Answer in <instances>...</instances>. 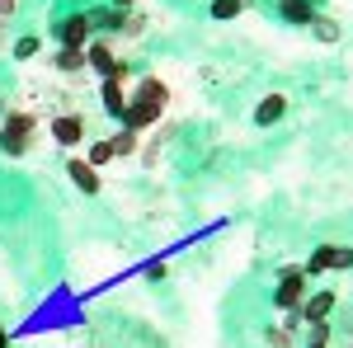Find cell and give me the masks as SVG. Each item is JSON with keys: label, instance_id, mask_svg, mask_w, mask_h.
Masks as SVG:
<instances>
[{"label": "cell", "instance_id": "16", "mask_svg": "<svg viewBox=\"0 0 353 348\" xmlns=\"http://www.w3.org/2000/svg\"><path fill=\"white\" fill-rule=\"evenodd\" d=\"M241 10H245V0H212V10H208V14H212L217 24H226V19H236Z\"/></svg>", "mask_w": 353, "mask_h": 348}, {"label": "cell", "instance_id": "3", "mask_svg": "<svg viewBox=\"0 0 353 348\" xmlns=\"http://www.w3.org/2000/svg\"><path fill=\"white\" fill-rule=\"evenodd\" d=\"M306 273L301 268H283L278 273V292H273V301H278V311H288V316H297V306L306 301Z\"/></svg>", "mask_w": 353, "mask_h": 348}, {"label": "cell", "instance_id": "18", "mask_svg": "<svg viewBox=\"0 0 353 348\" xmlns=\"http://www.w3.org/2000/svg\"><path fill=\"white\" fill-rule=\"evenodd\" d=\"M109 161H113V146H109V136H99V141L90 146V156H85V165H94V170H99V165H109Z\"/></svg>", "mask_w": 353, "mask_h": 348}, {"label": "cell", "instance_id": "15", "mask_svg": "<svg viewBox=\"0 0 353 348\" xmlns=\"http://www.w3.org/2000/svg\"><path fill=\"white\" fill-rule=\"evenodd\" d=\"M52 66H57V71H66V76H76V71H85V52H76V48H57Z\"/></svg>", "mask_w": 353, "mask_h": 348}, {"label": "cell", "instance_id": "11", "mask_svg": "<svg viewBox=\"0 0 353 348\" xmlns=\"http://www.w3.org/2000/svg\"><path fill=\"white\" fill-rule=\"evenodd\" d=\"M66 174H71V184L81 188V193H99V188H104L99 170H94V165H85V161H71V165H66Z\"/></svg>", "mask_w": 353, "mask_h": 348}, {"label": "cell", "instance_id": "26", "mask_svg": "<svg viewBox=\"0 0 353 348\" xmlns=\"http://www.w3.org/2000/svg\"><path fill=\"white\" fill-rule=\"evenodd\" d=\"M349 254H353V245H349Z\"/></svg>", "mask_w": 353, "mask_h": 348}, {"label": "cell", "instance_id": "17", "mask_svg": "<svg viewBox=\"0 0 353 348\" xmlns=\"http://www.w3.org/2000/svg\"><path fill=\"white\" fill-rule=\"evenodd\" d=\"M109 146H113V161H118V156H132V151H137V132H128V127H123V132L109 136Z\"/></svg>", "mask_w": 353, "mask_h": 348}, {"label": "cell", "instance_id": "12", "mask_svg": "<svg viewBox=\"0 0 353 348\" xmlns=\"http://www.w3.org/2000/svg\"><path fill=\"white\" fill-rule=\"evenodd\" d=\"M99 99H104V113L109 118H123V108H128V81H104Z\"/></svg>", "mask_w": 353, "mask_h": 348}, {"label": "cell", "instance_id": "4", "mask_svg": "<svg viewBox=\"0 0 353 348\" xmlns=\"http://www.w3.org/2000/svg\"><path fill=\"white\" fill-rule=\"evenodd\" d=\"M52 33H57V48H76V52H85V48L94 43V33H90V19H85V14H66V19H57Z\"/></svg>", "mask_w": 353, "mask_h": 348}, {"label": "cell", "instance_id": "8", "mask_svg": "<svg viewBox=\"0 0 353 348\" xmlns=\"http://www.w3.org/2000/svg\"><path fill=\"white\" fill-rule=\"evenodd\" d=\"M283 113H288V94H264L259 104H254V127H273V123H283Z\"/></svg>", "mask_w": 353, "mask_h": 348}, {"label": "cell", "instance_id": "13", "mask_svg": "<svg viewBox=\"0 0 353 348\" xmlns=\"http://www.w3.org/2000/svg\"><path fill=\"white\" fill-rule=\"evenodd\" d=\"M311 33H316V43H325V48H334V43L344 38L339 19H330V14H316V19H311Z\"/></svg>", "mask_w": 353, "mask_h": 348}, {"label": "cell", "instance_id": "24", "mask_svg": "<svg viewBox=\"0 0 353 348\" xmlns=\"http://www.w3.org/2000/svg\"><path fill=\"white\" fill-rule=\"evenodd\" d=\"M0 348H5V325H0Z\"/></svg>", "mask_w": 353, "mask_h": 348}, {"label": "cell", "instance_id": "20", "mask_svg": "<svg viewBox=\"0 0 353 348\" xmlns=\"http://www.w3.org/2000/svg\"><path fill=\"white\" fill-rule=\"evenodd\" d=\"M123 33H128V38H137V33H146V14H123Z\"/></svg>", "mask_w": 353, "mask_h": 348}, {"label": "cell", "instance_id": "19", "mask_svg": "<svg viewBox=\"0 0 353 348\" xmlns=\"http://www.w3.org/2000/svg\"><path fill=\"white\" fill-rule=\"evenodd\" d=\"M38 48H43V43L28 33V38H19V43H14V57H19V61H28V57H38Z\"/></svg>", "mask_w": 353, "mask_h": 348}, {"label": "cell", "instance_id": "5", "mask_svg": "<svg viewBox=\"0 0 353 348\" xmlns=\"http://www.w3.org/2000/svg\"><path fill=\"white\" fill-rule=\"evenodd\" d=\"M161 104H146V99H128V108H123V127L128 132H146V127H156L161 123Z\"/></svg>", "mask_w": 353, "mask_h": 348}, {"label": "cell", "instance_id": "21", "mask_svg": "<svg viewBox=\"0 0 353 348\" xmlns=\"http://www.w3.org/2000/svg\"><path fill=\"white\" fill-rule=\"evenodd\" d=\"M264 344H269V348H288V344H292V334H288V329H269Z\"/></svg>", "mask_w": 353, "mask_h": 348}, {"label": "cell", "instance_id": "25", "mask_svg": "<svg viewBox=\"0 0 353 348\" xmlns=\"http://www.w3.org/2000/svg\"><path fill=\"white\" fill-rule=\"evenodd\" d=\"M311 348H325V344H311Z\"/></svg>", "mask_w": 353, "mask_h": 348}, {"label": "cell", "instance_id": "7", "mask_svg": "<svg viewBox=\"0 0 353 348\" xmlns=\"http://www.w3.org/2000/svg\"><path fill=\"white\" fill-rule=\"evenodd\" d=\"M52 136H57V146H81L85 141V118L81 113H57L52 118Z\"/></svg>", "mask_w": 353, "mask_h": 348}, {"label": "cell", "instance_id": "6", "mask_svg": "<svg viewBox=\"0 0 353 348\" xmlns=\"http://www.w3.org/2000/svg\"><path fill=\"white\" fill-rule=\"evenodd\" d=\"M330 311H334V292H306V301L297 306V320L301 325H321V320H330Z\"/></svg>", "mask_w": 353, "mask_h": 348}, {"label": "cell", "instance_id": "27", "mask_svg": "<svg viewBox=\"0 0 353 348\" xmlns=\"http://www.w3.org/2000/svg\"><path fill=\"white\" fill-rule=\"evenodd\" d=\"M245 5H250V0H245Z\"/></svg>", "mask_w": 353, "mask_h": 348}, {"label": "cell", "instance_id": "10", "mask_svg": "<svg viewBox=\"0 0 353 348\" xmlns=\"http://www.w3.org/2000/svg\"><path fill=\"white\" fill-rule=\"evenodd\" d=\"M132 99H146V104H170V85L161 81V76H141L137 81V90H132Z\"/></svg>", "mask_w": 353, "mask_h": 348}, {"label": "cell", "instance_id": "9", "mask_svg": "<svg viewBox=\"0 0 353 348\" xmlns=\"http://www.w3.org/2000/svg\"><path fill=\"white\" fill-rule=\"evenodd\" d=\"M113 61H118V57H113V48L104 43V38H94V43L85 48V66H90L94 76H109V71H113Z\"/></svg>", "mask_w": 353, "mask_h": 348}, {"label": "cell", "instance_id": "2", "mask_svg": "<svg viewBox=\"0 0 353 348\" xmlns=\"http://www.w3.org/2000/svg\"><path fill=\"white\" fill-rule=\"evenodd\" d=\"M344 268H353L349 245H321V249H311V259L301 264V273L306 278H321V273H344Z\"/></svg>", "mask_w": 353, "mask_h": 348}, {"label": "cell", "instance_id": "22", "mask_svg": "<svg viewBox=\"0 0 353 348\" xmlns=\"http://www.w3.org/2000/svg\"><path fill=\"white\" fill-rule=\"evenodd\" d=\"M311 344H330V325H325V320L311 325Z\"/></svg>", "mask_w": 353, "mask_h": 348}, {"label": "cell", "instance_id": "1", "mask_svg": "<svg viewBox=\"0 0 353 348\" xmlns=\"http://www.w3.org/2000/svg\"><path fill=\"white\" fill-rule=\"evenodd\" d=\"M33 132H38V118L33 113H10L0 123V151L5 156H24L28 146H33Z\"/></svg>", "mask_w": 353, "mask_h": 348}, {"label": "cell", "instance_id": "23", "mask_svg": "<svg viewBox=\"0 0 353 348\" xmlns=\"http://www.w3.org/2000/svg\"><path fill=\"white\" fill-rule=\"evenodd\" d=\"M14 14H19V0H0V24L14 19Z\"/></svg>", "mask_w": 353, "mask_h": 348}, {"label": "cell", "instance_id": "14", "mask_svg": "<svg viewBox=\"0 0 353 348\" xmlns=\"http://www.w3.org/2000/svg\"><path fill=\"white\" fill-rule=\"evenodd\" d=\"M278 14H283L288 24H311V19H316L311 0H283V5H278Z\"/></svg>", "mask_w": 353, "mask_h": 348}]
</instances>
